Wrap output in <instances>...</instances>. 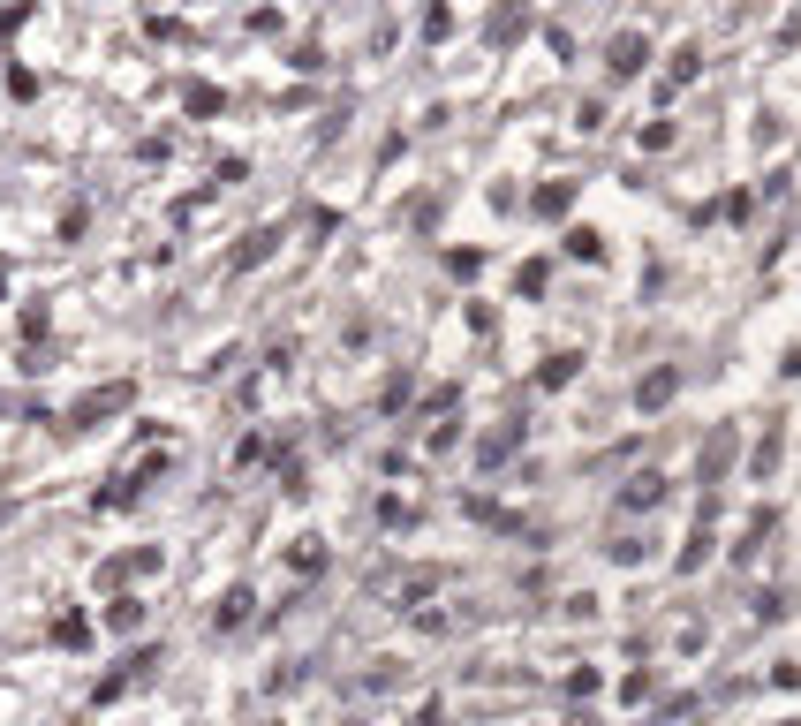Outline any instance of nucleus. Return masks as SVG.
Listing matches in <instances>:
<instances>
[{
	"mask_svg": "<svg viewBox=\"0 0 801 726\" xmlns=\"http://www.w3.org/2000/svg\"><path fill=\"white\" fill-rule=\"evenodd\" d=\"M53 643H69V651H76V643H91V621H84V613H61V621H53Z\"/></svg>",
	"mask_w": 801,
	"mask_h": 726,
	"instance_id": "a211bd4d",
	"label": "nucleus"
},
{
	"mask_svg": "<svg viewBox=\"0 0 801 726\" xmlns=\"http://www.w3.org/2000/svg\"><path fill=\"white\" fill-rule=\"evenodd\" d=\"M378 522H386V530H416V507H409V500H393V492H386V500H378Z\"/></svg>",
	"mask_w": 801,
	"mask_h": 726,
	"instance_id": "f3484780",
	"label": "nucleus"
},
{
	"mask_svg": "<svg viewBox=\"0 0 801 726\" xmlns=\"http://www.w3.org/2000/svg\"><path fill=\"white\" fill-rule=\"evenodd\" d=\"M696 76H703V46H681L673 69H665V84H696Z\"/></svg>",
	"mask_w": 801,
	"mask_h": 726,
	"instance_id": "ddd939ff",
	"label": "nucleus"
},
{
	"mask_svg": "<svg viewBox=\"0 0 801 726\" xmlns=\"http://www.w3.org/2000/svg\"><path fill=\"white\" fill-rule=\"evenodd\" d=\"M288 560H295V575H318V568H325V537H295Z\"/></svg>",
	"mask_w": 801,
	"mask_h": 726,
	"instance_id": "2eb2a0df",
	"label": "nucleus"
},
{
	"mask_svg": "<svg viewBox=\"0 0 801 726\" xmlns=\"http://www.w3.org/2000/svg\"><path fill=\"white\" fill-rule=\"evenodd\" d=\"M567 205H575V182H545V190L529 197V212H537V220H567Z\"/></svg>",
	"mask_w": 801,
	"mask_h": 726,
	"instance_id": "0eeeda50",
	"label": "nucleus"
},
{
	"mask_svg": "<svg viewBox=\"0 0 801 726\" xmlns=\"http://www.w3.org/2000/svg\"><path fill=\"white\" fill-rule=\"evenodd\" d=\"M605 553L620 560V568H635V560H650V537H635V530H620L613 545H605Z\"/></svg>",
	"mask_w": 801,
	"mask_h": 726,
	"instance_id": "4468645a",
	"label": "nucleus"
},
{
	"mask_svg": "<svg viewBox=\"0 0 801 726\" xmlns=\"http://www.w3.org/2000/svg\"><path fill=\"white\" fill-rule=\"evenodd\" d=\"M220 106H227V99H220L212 84H189V114H220Z\"/></svg>",
	"mask_w": 801,
	"mask_h": 726,
	"instance_id": "5701e85b",
	"label": "nucleus"
},
{
	"mask_svg": "<svg viewBox=\"0 0 801 726\" xmlns=\"http://www.w3.org/2000/svg\"><path fill=\"white\" fill-rule=\"evenodd\" d=\"M605 69H613V76H643V69H650V38H643V31H613Z\"/></svg>",
	"mask_w": 801,
	"mask_h": 726,
	"instance_id": "f03ea898",
	"label": "nucleus"
},
{
	"mask_svg": "<svg viewBox=\"0 0 801 726\" xmlns=\"http://www.w3.org/2000/svg\"><path fill=\"white\" fill-rule=\"evenodd\" d=\"M696 469H703V477H711V484H718V477H726V469H733V432H718V439H711V447H703V454H696Z\"/></svg>",
	"mask_w": 801,
	"mask_h": 726,
	"instance_id": "f8f14e48",
	"label": "nucleus"
},
{
	"mask_svg": "<svg viewBox=\"0 0 801 726\" xmlns=\"http://www.w3.org/2000/svg\"><path fill=\"white\" fill-rule=\"evenodd\" d=\"M575 371H582V356H575V348H560V356H545V371H537V386H545V394H560V386L575 379Z\"/></svg>",
	"mask_w": 801,
	"mask_h": 726,
	"instance_id": "9b49d317",
	"label": "nucleus"
},
{
	"mask_svg": "<svg viewBox=\"0 0 801 726\" xmlns=\"http://www.w3.org/2000/svg\"><path fill=\"white\" fill-rule=\"evenodd\" d=\"M605 689V674H597V666H575V674H567V696H597Z\"/></svg>",
	"mask_w": 801,
	"mask_h": 726,
	"instance_id": "4be33fe9",
	"label": "nucleus"
},
{
	"mask_svg": "<svg viewBox=\"0 0 801 726\" xmlns=\"http://www.w3.org/2000/svg\"><path fill=\"white\" fill-rule=\"evenodd\" d=\"M129 394H137V386H106V394H84L69 409V424L76 432H84V424H99V416H114V409H129Z\"/></svg>",
	"mask_w": 801,
	"mask_h": 726,
	"instance_id": "20e7f679",
	"label": "nucleus"
},
{
	"mask_svg": "<svg viewBox=\"0 0 801 726\" xmlns=\"http://www.w3.org/2000/svg\"><path fill=\"white\" fill-rule=\"evenodd\" d=\"M703 560H711V515H696V530H688V545H681V560H673V568H681V575H696Z\"/></svg>",
	"mask_w": 801,
	"mask_h": 726,
	"instance_id": "1a4fd4ad",
	"label": "nucleus"
},
{
	"mask_svg": "<svg viewBox=\"0 0 801 726\" xmlns=\"http://www.w3.org/2000/svg\"><path fill=\"white\" fill-rule=\"evenodd\" d=\"M273 250H280V227H257V235H242L235 265H242V273H250V265H265V258H273Z\"/></svg>",
	"mask_w": 801,
	"mask_h": 726,
	"instance_id": "9d476101",
	"label": "nucleus"
},
{
	"mask_svg": "<svg viewBox=\"0 0 801 726\" xmlns=\"http://www.w3.org/2000/svg\"><path fill=\"white\" fill-rule=\"evenodd\" d=\"M545 280H552V265H545V258H529L522 273H514V288H522V295H545Z\"/></svg>",
	"mask_w": 801,
	"mask_h": 726,
	"instance_id": "aec40b11",
	"label": "nucleus"
},
{
	"mask_svg": "<svg viewBox=\"0 0 801 726\" xmlns=\"http://www.w3.org/2000/svg\"><path fill=\"white\" fill-rule=\"evenodd\" d=\"M560 250H567V258H582V265H605V235H597V227H567Z\"/></svg>",
	"mask_w": 801,
	"mask_h": 726,
	"instance_id": "6e6552de",
	"label": "nucleus"
},
{
	"mask_svg": "<svg viewBox=\"0 0 801 726\" xmlns=\"http://www.w3.org/2000/svg\"><path fill=\"white\" fill-rule=\"evenodd\" d=\"M779 371H786V379H801V341L786 348V363H779Z\"/></svg>",
	"mask_w": 801,
	"mask_h": 726,
	"instance_id": "b1692460",
	"label": "nucleus"
},
{
	"mask_svg": "<svg viewBox=\"0 0 801 726\" xmlns=\"http://www.w3.org/2000/svg\"><path fill=\"white\" fill-rule=\"evenodd\" d=\"M673 394H681V371H673V363H658L650 379H635V409H643V416H658Z\"/></svg>",
	"mask_w": 801,
	"mask_h": 726,
	"instance_id": "7ed1b4c3",
	"label": "nucleus"
},
{
	"mask_svg": "<svg viewBox=\"0 0 801 726\" xmlns=\"http://www.w3.org/2000/svg\"><path fill=\"white\" fill-rule=\"evenodd\" d=\"M106 628H121V636H129V628H144V605H137V598H114V605H106Z\"/></svg>",
	"mask_w": 801,
	"mask_h": 726,
	"instance_id": "dca6fc26",
	"label": "nucleus"
},
{
	"mask_svg": "<svg viewBox=\"0 0 801 726\" xmlns=\"http://www.w3.org/2000/svg\"><path fill=\"white\" fill-rule=\"evenodd\" d=\"M514 447H522V424H514V416H507L499 432H484V439H477V469H499V462H507Z\"/></svg>",
	"mask_w": 801,
	"mask_h": 726,
	"instance_id": "423d86ee",
	"label": "nucleus"
},
{
	"mask_svg": "<svg viewBox=\"0 0 801 726\" xmlns=\"http://www.w3.org/2000/svg\"><path fill=\"white\" fill-rule=\"evenodd\" d=\"M650 507H665V477H658V469L620 477V515H650Z\"/></svg>",
	"mask_w": 801,
	"mask_h": 726,
	"instance_id": "f257e3e1",
	"label": "nucleus"
},
{
	"mask_svg": "<svg viewBox=\"0 0 801 726\" xmlns=\"http://www.w3.org/2000/svg\"><path fill=\"white\" fill-rule=\"evenodd\" d=\"M446 273H454V280H477V273H484V250H446Z\"/></svg>",
	"mask_w": 801,
	"mask_h": 726,
	"instance_id": "6ab92c4d",
	"label": "nucleus"
},
{
	"mask_svg": "<svg viewBox=\"0 0 801 726\" xmlns=\"http://www.w3.org/2000/svg\"><path fill=\"white\" fill-rule=\"evenodd\" d=\"M250 605H257V590H250V583H235L220 605H212V636H235V628L250 621Z\"/></svg>",
	"mask_w": 801,
	"mask_h": 726,
	"instance_id": "39448f33",
	"label": "nucleus"
},
{
	"mask_svg": "<svg viewBox=\"0 0 801 726\" xmlns=\"http://www.w3.org/2000/svg\"><path fill=\"white\" fill-rule=\"evenodd\" d=\"M650 689H658V674H628L620 681V704H650Z\"/></svg>",
	"mask_w": 801,
	"mask_h": 726,
	"instance_id": "412c9836",
	"label": "nucleus"
}]
</instances>
